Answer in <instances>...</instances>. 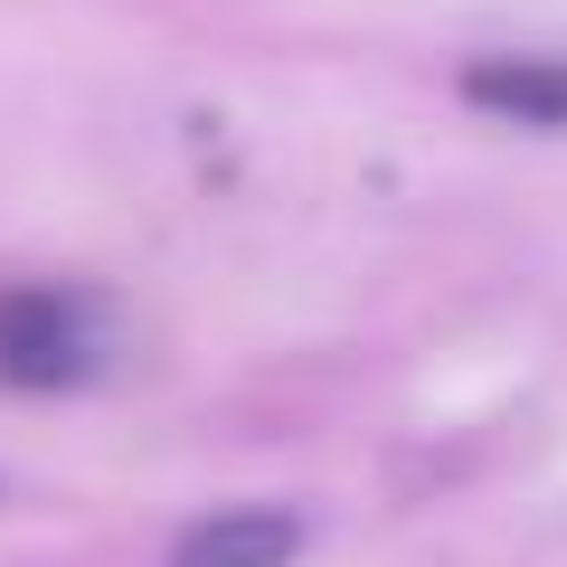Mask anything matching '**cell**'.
I'll return each mask as SVG.
<instances>
[{
  "instance_id": "3",
  "label": "cell",
  "mask_w": 567,
  "mask_h": 567,
  "mask_svg": "<svg viewBox=\"0 0 567 567\" xmlns=\"http://www.w3.org/2000/svg\"><path fill=\"white\" fill-rule=\"evenodd\" d=\"M464 95L511 123H567V58H483Z\"/></svg>"
},
{
  "instance_id": "1",
  "label": "cell",
  "mask_w": 567,
  "mask_h": 567,
  "mask_svg": "<svg viewBox=\"0 0 567 567\" xmlns=\"http://www.w3.org/2000/svg\"><path fill=\"white\" fill-rule=\"evenodd\" d=\"M104 360V303L76 284H10L0 293V379L10 388H76Z\"/></svg>"
},
{
  "instance_id": "2",
  "label": "cell",
  "mask_w": 567,
  "mask_h": 567,
  "mask_svg": "<svg viewBox=\"0 0 567 567\" xmlns=\"http://www.w3.org/2000/svg\"><path fill=\"white\" fill-rule=\"evenodd\" d=\"M293 548H303V520L256 502V511H208V520H189L181 548H171V567H284Z\"/></svg>"
}]
</instances>
